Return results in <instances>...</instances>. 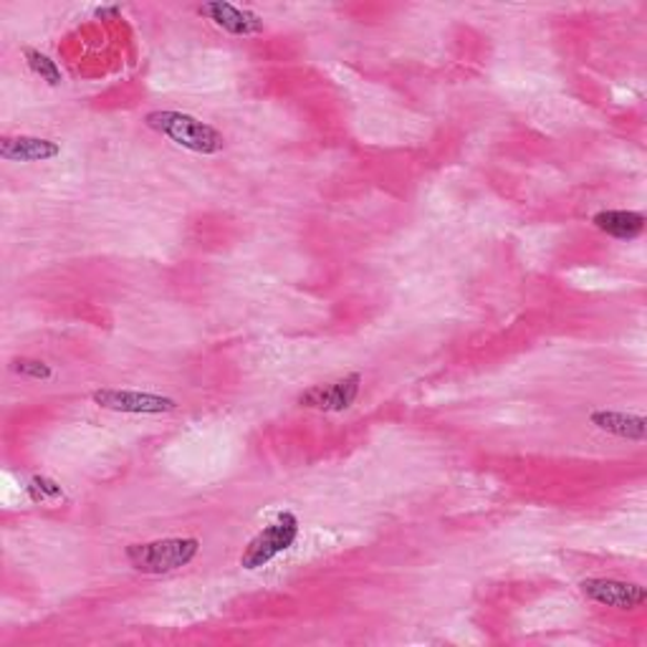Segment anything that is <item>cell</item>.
<instances>
[{
  "mask_svg": "<svg viewBox=\"0 0 647 647\" xmlns=\"http://www.w3.org/2000/svg\"><path fill=\"white\" fill-rule=\"evenodd\" d=\"M145 125L152 132L168 137L172 145L190 150L195 155H218L223 152L225 137L218 132L208 121L185 115V112H172V109H157L145 117Z\"/></svg>",
  "mask_w": 647,
  "mask_h": 647,
  "instance_id": "obj_1",
  "label": "cell"
},
{
  "mask_svg": "<svg viewBox=\"0 0 647 647\" xmlns=\"http://www.w3.org/2000/svg\"><path fill=\"white\" fill-rule=\"evenodd\" d=\"M200 554L195 537H170L127 547V562L142 574H170L188 566Z\"/></svg>",
  "mask_w": 647,
  "mask_h": 647,
  "instance_id": "obj_2",
  "label": "cell"
},
{
  "mask_svg": "<svg viewBox=\"0 0 647 647\" xmlns=\"http://www.w3.org/2000/svg\"><path fill=\"white\" fill-rule=\"evenodd\" d=\"M299 539V519L291 511L278 513L276 521H271L264 531L248 541V547L241 554V566L248 572L264 570L276 556L288 552Z\"/></svg>",
  "mask_w": 647,
  "mask_h": 647,
  "instance_id": "obj_3",
  "label": "cell"
},
{
  "mask_svg": "<svg viewBox=\"0 0 647 647\" xmlns=\"http://www.w3.org/2000/svg\"><path fill=\"white\" fill-rule=\"evenodd\" d=\"M92 402L112 413L125 415H165L178 410V400L168 395H157V392L142 390H119V388H104L92 392Z\"/></svg>",
  "mask_w": 647,
  "mask_h": 647,
  "instance_id": "obj_4",
  "label": "cell"
},
{
  "mask_svg": "<svg viewBox=\"0 0 647 647\" xmlns=\"http://www.w3.org/2000/svg\"><path fill=\"white\" fill-rule=\"evenodd\" d=\"M362 390V374L352 372L347 378H339L327 384H314L304 390L296 405L306 410H319V413H344L357 402Z\"/></svg>",
  "mask_w": 647,
  "mask_h": 647,
  "instance_id": "obj_5",
  "label": "cell"
},
{
  "mask_svg": "<svg viewBox=\"0 0 647 647\" xmlns=\"http://www.w3.org/2000/svg\"><path fill=\"white\" fill-rule=\"evenodd\" d=\"M582 594L602 607H612L619 612L640 609L647 600L643 584L625 582V580H607V576H590L580 584Z\"/></svg>",
  "mask_w": 647,
  "mask_h": 647,
  "instance_id": "obj_6",
  "label": "cell"
},
{
  "mask_svg": "<svg viewBox=\"0 0 647 647\" xmlns=\"http://www.w3.org/2000/svg\"><path fill=\"white\" fill-rule=\"evenodd\" d=\"M200 15L218 25V29L231 33V36H256V33L264 31V19L258 13L248 11V8L223 3V0H215V3H203L198 8Z\"/></svg>",
  "mask_w": 647,
  "mask_h": 647,
  "instance_id": "obj_7",
  "label": "cell"
},
{
  "mask_svg": "<svg viewBox=\"0 0 647 647\" xmlns=\"http://www.w3.org/2000/svg\"><path fill=\"white\" fill-rule=\"evenodd\" d=\"M61 155V145L43 137H3L0 139V157L8 162H49Z\"/></svg>",
  "mask_w": 647,
  "mask_h": 647,
  "instance_id": "obj_8",
  "label": "cell"
},
{
  "mask_svg": "<svg viewBox=\"0 0 647 647\" xmlns=\"http://www.w3.org/2000/svg\"><path fill=\"white\" fill-rule=\"evenodd\" d=\"M590 423L602 433L615 435V438L645 443L647 438V417L623 413V410H594L590 413Z\"/></svg>",
  "mask_w": 647,
  "mask_h": 647,
  "instance_id": "obj_9",
  "label": "cell"
},
{
  "mask_svg": "<svg viewBox=\"0 0 647 647\" xmlns=\"http://www.w3.org/2000/svg\"><path fill=\"white\" fill-rule=\"evenodd\" d=\"M594 229L602 231L609 238L617 241H635L645 231V215L637 210H602L592 218Z\"/></svg>",
  "mask_w": 647,
  "mask_h": 647,
  "instance_id": "obj_10",
  "label": "cell"
},
{
  "mask_svg": "<svg viewBox=\"0 0 647 647\" xmlns=\"http://www.w3.org/2000/svg\"><path fill=\"white\" fill-rule=\"evenodd\" d=\"M23 59H25V64H29L31 72L41 78V82H46L51 86H59L61 82H64V72H61L56 61L43 54V51L25 46L23 49Z\"/></svg>",
  "mask_w": 647,
  "mask_h": 647,
  "instance_id": "obj_11",
  "label": "cell"
},
{
  "mask_svg": "<svg viewBox=\"0 0 647 647\" xmlns=\"http://www.w3.org/2000/svg\"><path fill=\"white\" fill-rule=\"evenodd\" d=\"M13 372H19L21 378H25V380H36V382L54 380V370H51V364L41 362V360H29V357L13 360Z\"/></svg>",
  "mask_w": 647,
  "mask_h": 647,
  "instance_id": "obj_12",
  "label": "cell"
},
{
  "mask_svg": "<svg viewBox=\"0 0 647 647\" xmlns=\"http://www.w3.org/2000/svg\"><path fill=\"white\" fill-rule=\"evenodd\" d=\"M25 491L31 494L33 501H56V498L64 496V491H61V486L56 484V480H51L46 476L31 478V484L25 486Z\"/></svg>",
  "mask_w": 647,
  "mask_h": 647,
  "instance_id": "obj_13",
  "label": "cell"
}]
</instances>
